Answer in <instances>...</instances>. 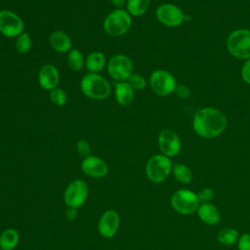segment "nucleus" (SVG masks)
Returning <instances> with one entry per match:
<instances>
[{"instance_id":"5","label":"nucleus","mask_w":250,"mask_h":250,"mask_svg":"<svg viewBox=\"0 0 250 250\" xmlns=\"http://www.w3.org/2000/svg\"><path fill=\"white\" fill-rule=\"evenodd\" d=\"M173 165L171 159L164 154L152 155L146 164V174L152 183L164 182L172 171Z\"/></svg>"},{"instance_id":"25","label":"nucleus","mask_w":250,"mask_h":250,"mask_svg":"<svg viewBox=\"0 0 250 250\" xmlns=\"http://www.w3.org/2000/svg\"><path fill=\"white\" fill-rule=\"evenodd\" d=\"M32 46L31 37L27 32L21 33L18 37H16L15 48L19 54H26L30 51Z\"/></svg>"},{"instance_id":"4","label":"nucleus","mask_w":250,"mask_h":250,"mask_svg":"<svg viewBox=\"0 0 250 250\" xmlns=\"http://www.w3.org/2000/svg\"><path fill=\"white\" fill-rule=\"evenodd\" d=\"M227 48L238 60L250 59V30L241 28L232 31L227 39Z\"/></svg>"},{"instance_id":"7","label":"nucleus","mask_w":250,"mask_h":250,"mask_svg":"<svg viewBox=\"0 0 250 250\" xmlns=\"http://www.w3.org/2000/svg\"><path fill=\"white\" fill-rule=\"evenodd\" d=\"M106 68L109 76L117 82L127 81L133 73V62L129 57L123 54L112 56L107 63Z\"/></svg>"},{"instance_id":"13","label":"nucleus","mask_w":250,"mask_h":250,"mask_svg":"<svg viewBox=\"0 0 250 250\" xmlns=\"http://www.w3.org/2000/svg\"><path fill=\"white\" fill-rule=\"evenodd\" d=\"M120 224V218L116 211L106 210L101 216L98 223L99 233L104 238H111L117 232Z\"/></svg>"},{"instance_id":"1","label":"nucleus","mask_w":250,"mask_h":250,"mask_svg":"<svg viewBox=\"0 0 250 250\" xmlns=\"http://www.w3.org/2000/svg\"><path fill=\"white\" fill-rule=\"evenodd\" d=\"M192 126L198 136L213 139L221 135L227 128V118L219 109L204 107L195 113Z\"/></svg>"},{"instance_id":"18","label":"nucleus","mask_w":250,"mask_h":250,"mask_svg":"<svg viewBox=\"0 0 250 250\" xmlns=\"http://www.w3.org/2000/svg\"><path fill=\"white\" fill-rule=\"evenodd\" d=\"M114 96L119 105L128 106L134 100V90L126 81L117 82L114 87Z\"/></svg>"},{"instance_id":"11","label":"nucleus","mask_w":250,"mask_h":250,"mask_svg":"<svg viewBox=\"0 0 250 250\" xmlns=\"http://www.w3.org/2000/svg\"><path fill=\"white\" fill-rule=\"evenodd\" d=\"M157 20L168 27H175L180 25L185 21L183 11L176 5L171 3H164L156 10Z\"/></svg>"},{"instance_id":"36","label":"nucleus","mask_w":250,"mask_h":250,"mask_svg":"<svg viewBox=\"0 0 250 250\" xmlns=\"http://www.w3.org/2000/svg\"><path fill=\"white\" fill-rule=\"evenodd\" d=\"M0 250H1V247H0Z\"/></svg>"},{"instance_id":"10","label":"nucleus","mask_w":250,"mask_h":250,"mask_svg":"<svg viewBox=\"0 0 250 250\" xmlns=\"http://www.w3.org/2000/svg\"><path fill=\"white\" fill-rule=\"evenodd\" d=\"M149 85L151 90L158 96H168L175 92L176 80L173 74L163 69L152 71L149 77Z\"/></svg>"},{"instance_id":"27","label":"nucleus","mask_w":250,"mask_h":250,"mask_svg":"<svg viewBox=\"0 0 250 250\" xmlns=\"http://www.w3.org/2000/svg\"><path fill=\"white\" fill-rule=\"evenodd\" d=\"M134 91H142L146 86V81L144 76L139 73H132L126 81Z\"/></svg>"},{"instance_id":"19","label":"nucleus","mask_w":250,"mask_h":250,"mask_svg":"<svg viewBox=\"0 0 250 250\" xmlns=\"http://www.w3.org/2000/svg\"><path fill=\"white\" fill-rule=\"evenodd\" d=\"M106 60L104 53L100 51H94L90 53L85 59V66L91 73H98L105 66Z\"/></svg>"},{"instance_id":"35","label":"nucleus","mask_w":250,"mask_h":250,"mask_svg":"<svg viewBox=\"0 0 250 250\" xmlns=\"http://www.w3.org/2000/svg\"><path fill=\"white\" fill-rule=\"evenodd\" d=\"M12 1H19V0H12Z\"/></svg>"},{"instance_id":"34","label":"nucleus","mask_w":250,"mask_h":250,"mask_svg":"<svg viewBox=\"0 0 250 250\" xmlns=\"http://www.w3.org/2000/svg\"><path fill=\"white\" fill-rule=\"evenodd\" d=\"M109 1L117 9H122V7L126 4V0H109Z\"/></svg>"},{"instance_id":"26","label":"nucleus","mask_w":250,"mask_h":250,"mask_svg":"<svg viewBox=\"0 0 250 250\" xmlns=\"http://www.w3.org/2000/svg\"><path fill=\"white\" fill-rule=\"evenodd\" d=\"M50 101L57 106H63L67 101L66 93L62 89L57 87L50 91Z\"/></svg>"},{"instance_id":"9","label":"nucleus","mask_w":250,"mask_h":250,"mask_svg":"<svg viewBox=\"0 0 250 250\" xmlns=\"http://www.w3.org/2000/svg\"><path fill=\"white\" fill-rule=\"evenodd\" d=\"M24 23L15 12L7 9L0 10V33L7 38H16L23 32Z\"/></svg>"},{"instance_id":"20","label":"nucleus","mask_w":250,"mask_h":250,"mask_svg":"<svg viewBox=\"0 0 250 250\" xmlns=\"http://www.w3.org/2000/svg\"><path fill=\"white\" fill-rule=\"evenodd\" d=\"M20 240V234L15 229H6L0 234L1 250H13L17 247Z\"/></svg>"},{"instance_id":"17","label":"nucleus","mask_w":250,"mask_h":250,"mask_svg":"<svg viewBox=\"0 0 250 250\" xmlns=\"http://www.w3.org/2000/svg\"><path fill=\"white\" fill-rule=\"evenodd\" d=\"M198 218L206 225H216L219 223L221 215L218 208L212 203H201L197 209Z\"/></svg>"},{"instance_id":"21","label":"nucleus","mask_w":250,"mask_h":250,"mask_svg":"<svg viewBox=\"0 0 250 250\" xmlns=\"http://www.w3.org/2000/svg\"><path fill=\"white\" fill-rule=\"evenodd\" d=\"M150 0H127L126 9L130 16H143L149 7Z\"/></svg>"},{"instance_id":"23","label":"nucleus","mask_w":250,"mask_h":250,"mask_svg":"<svg viewBox=\"0 0 250 250\" xmlns=\"http://www.w3.org/2000/svg\"><path fill=\"white\" fill-rule=\"evenodd\" d=\"M172 171H173L174 178L176 179L177 182L186 185L191 181L192 174H191L190 169L187 165H185L183 163H176L173 166Z\"/></svg>"},{"instance_id":"22","label":"nucleus","mask_w":250,"mask_h":250,"mask_svg":"<svg viewBox=\"0 0 250 250\" xmlns=\"http://www.w3.org/2000/svg\"><path fill=\"white\" fill-rule=\"evenodd\" d=\"M66 62L68 67L73 70V71H79L84 63H85V59L83 54L75 48H72L68 53H67V58H66Z\"/></svg>"},{"instance_id":"31","label":"nucleus","mask_w":250,"mask_h":250,"mask_svg":"<svg viewBox=\"0 0 250 250\" xmlns=\"http://www.w3.org/2000/svg\"><path fill=\"white\" fill-rule=\"evenodd\" d=\"M241 77L247 84H250V59H248L242 66Z\"/></svg>"},{"instance_id":"3","label":"nucleus","mask_w":250,"mask_h":250,"mask_svg":"<svg viewBox=\"0 0 250 250\" xmlns=\"http://www.w3.org/2000/svg\"><path fill=\"white\" fill-rule=\"evenodd\" d=\"M131 24L132 19L130 14L123 9H115L104 18L103 27L109 36L118 37L127 33Z\"/></svg>"},{"instance_id":"32","label":"nucleus","mask_w":250,"mask_h":250,"mask_svg":"<svg viewBox=\"0 0 250 250\" xmlns=\"http://www.w3.org/2000/svg\"><path fill=\"white\" fill-rule=\"evenodd\" d=\"M175 92L176 94L182 98V99H187L189 97L190 95V91L189 89L186 86V85H179V86H176V89H175Z\"/></svg>"},{"instance_id":"30","label":"nucleus","mask_w":250,"mask_h":250,"mask_svg":"<svg viewBox=\"0 0 250 250\" xmlns=\"http://www.w3.org/2000/svg\"><path fill=\"white\" fill-rule=\"evenodd\" d=\"M237 243L238 250H250V233H243Z\"/></svg>"},{"instance_id":"8","label":"nucleus","mask_w":250,"mask_h":250,"mask_svg":"<svg viewBox=\"0 0 250 250\" xmlns=\"http://www.w3.org/2000/svg\"><path fill=\"white\" fill-rule=\"evenodd\" d=\"M88 193L87 183L81 179H76L66 187L63 193V201L67 207L78 209L85 203Z\"/></svg>"},{"instance_id":"12","label":"nucleus","mask_w":250,"mask_h":250,"mask_svg":"<svg viewBox=\"0 0 250 250\" xmlns=\"http://www.w3.org/2000/svg\"><path fill=\"white\" fill-rule=\"evenodd\" d=\"M158 146L162 154L172 157L181 150V141L179 136L171 129H163L158 135Z\"/></svg>"},{"instance_id":"33","label":"nucleus","mask_w":250,"mask_h":250,"mask_svg":"<svg viewBox=\"0 0 250 250\" xmlns=\"http://www.w3.org/2000/svg\"><path fill=\"white\" fill-rule=\"evenodd\" d=\"M77 217V209L76 208H72V207H68L66 212H65V218L69 221L74 220Z\"/></svg>"},{"instance_id":"6","label":"nucleus","mask_w":250,"mask_h":250,"mask_svg":"<svg viewBox=\"0 0 250 250\" xmlns=\"http://www.w3.org/2000/svg\"><path fill=\"white\" fill-rule=\"evenodd\" d=\"M199 205L197 194L188 189H179L171 197V206L182 215H190L196 212Z\"/></svg>"},{"instance_id":"16","label":"nucleus","mask_w":250,"mask_h":250,"mask_svg":"<svg viewBox=\"0 0 250 250\" xmlns=\"http://www.w3.org/2000/svg\"><path fill=\"white\" fill-rule=\"evenodd\" d=\"M50 46L58 53H68L72 49L71 39L67 33L62 30H55L49 36Z\"/></svg>"},{"instance_id":"29","label":"nucleus","mask_w":250,"mask_h":250,"mask_svg":"<svg viewBox=\"0 0 250 250\" xmlns=\"http://www.w3.org/2000/svg\"><path fill=\"white\" fill-rule=\"evenodd\" d=\"M76 150H77L78 154L83 158L91 155L90 154L91 146H90V144L86 140H79L76 143Z\"/></svg>"},{"instance_id":"14","label":"nucleus","mask_w":250,"mask_h":250,"mask_svg":"<svg viewBox=\"0 0 250 250\" xmlns=\"http://www.w3.org/2000/svg\"><path fill=\"white\" fill-rule=\"evenodd\" d=\"M81 170L88 177L100 179L107 174L108 167L102 158L95 155H89L83 158L81 162Z\"/></svg>"},{"instance_id":"2","label":"nucleus","mask_w":250,"mask_h":250,"mask_svg":"<svg viewBox=\"0 0 250 250\" xmlns=\"http://www.w3.org/2000/svg\"><path fill=\"white\" fill-rule=\"evenodd\" d=\"M80 90L89 99L104 100L111 93L109 82L98 73H87L80 81Z\"/></svg>"},{"instance_id":"28","label":"nucleus","mask_w":250,"mask_h":250,"mask_svg":"<svg viewBox=\"0 0 250 250\" xmlns=\"http://www.w3.org/2000/svg\"><path fill=\"white\" fill-rule=\"evenodd\" d=\"M196 194H197V197H198L200 203H210L215 195L214 190L210 188H202Z\"/></svg>"},{"instance_id":"24","label":"nucleus","mask_w":250,"mask_h":250,"mask_svg":"<svg viewBox=\"0 0 250 250\" xmlns=\"http://www.w3.org/2000/svg\"><path fill=\"white\" fill-rule=\"evenodd\" d=\"M217 240L222 245H232L238 240V232L232 228H225L218 232Z\"/></svg>"},{"instance_id":"15","label":"nucleus","mask_w":250,"mask_h":250,"mask_svg":"<svg viewBox=\"0 0 250 250\" xmlns=\"http://www.w3.org/2000/svg\"><path fill=\"white\" fill-rule=\"evenodd\" d=\"M60 73L58 68L52 63H46L38 71V83L40 87L47 91H52L58 87Z\"/></svg>"}]
</instances>
